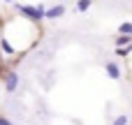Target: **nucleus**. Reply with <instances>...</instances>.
<instances>
[{
	"label": "nucleus",
	"instance_id": "f257e3e1",
	"mask_svg": "<svg viewBox=\"0 0 132 125\" xmlns=\"http://www.w3.org/2000/svg\"><path fill=\"white\" fill-rule=\"evenodd\" d=\"M16 9H19L23 16L32 19V21H42V16L37 14V7H30V5H16Z\"/></svg>",
	"mask_w": 132,
	"mask_h": 125
},
{
	"label": "nucleus",
	"instance_id": "f03ea898",
	"mask_svg": "<svg viewBox=\"0 0 132 125\" xmlns=\"http://www.w3.org/2000/svg\"><path fill=\"white\" fill-rule=\"evenodd\" d=\"M16 86H19V74L16 72H7V77H5V93H14Z\"/></svg>",
	"mask_w": 132,
	"mask_h": 125
},
{
	"label": "nucleus",
	"instance_id": "7ed1b4c3",
	"mask_svg": "<svg viewBox=\"0 0 132 125\" xmlns=\"http://www.w3.org/2000/svg\"><path fill=\"white\" fill-rule=\"evenodd\" d=\"M60 16H65V5H53V7H46L44 19H60Z\"/></svg>",
	"mask_w": 132,
	"mask_h": 125
},
{
	"label": "nucleus",
	"instance_id": "20e7f679",
	"mask_svg": "<svg viewBox=\"0 0 132 125\" xmlns=\"http://www.w3.org/2000/svg\"><path fill=\"white\" fill-rule=\"evenodd\" d=\"M104 72H107L109 79H121V67H118L116 63H107V65H104Z\"/></svg>",
	"mask_w": 132,
	"mask_h": 125
},
{
	"label": "nucleus",
	"instance_id": "39448f33",
	"mask_svg": "<svg viewBox=\"0 0 132 125\" xmlns=\"http://www.w3.org/2000/svg\"><path fill=\"white\" fill-rule=\"evenodd\" d=\"M118 35H128V37H132V23L130 21H125V23L118 26Z\"/></svg>",
	"mask_w": 132,
	"mask_h": 125
},
{
	"label": "nucleus",
	"instance_id": "423d86ee",
	"mask_svg": "<svg viewBox=\"0 0 132 125\" xmlns=\"http://www.w3.org/2000/svg\"><path fill=\"white\" fill-rule=\"evenodd\" d=\"M128 44H132V37H128V35H118V37H116V49L128 46Z\"/></svg>",
	"mask_w": 132,
	"mask_h": 125
},
{
	"label": "nucleus",
	"instance_id": "0eeeda50",
	"mask_svg": "<svg viewBox=\"0 0 132 125\" xmlns=\"http://www.w3.org/2000/svg\"><path fill=\"white\" fill-rule=\"evenodd\" d=\"M93 5V0H77V12H86Z\"/></svg>",
	"mask_w": 132,
	"mask_h": 125
},
{
	"label": "nucleus",
	"instance_id": "6e6552de",
	"mask_svg": "<svg viewBox=\"0 0 132 125\" xmlns=\"http://www.w3.org/2000/svg\"><path fill=\"white\" fill-rule=\"evenodd\" d=\"M128 121H130V118H128V114H121V116H116V118H114V123H111V125H128Z\"/></svg>",
	"mask_w": 132,
	"mask_h": 125
},
{
	"label": "nucleus",
	"instance_id": "1a4fd4ad",
	"mask_svg": "<svg viewBox=\"0 0 132 125\" xmlns=\"http://www.w3.org/2000/svg\"><path fill=\"white\" fill-rule=\"evenodd\" d=\"M128 53H132V44H128V46H121V49H116V56H128Z\"/></svg>",
	"mask_w": 132,
	"mask_h": 125
},
{
	"label": "nucleus",
	"instance_id": "9d476101",
	"mask_svg": "<svg viewBox=\"0 0 132 125\" xmlns=\"http://www.w3.org/2000/svg\"><path fill=\"white\" fill-rule=\"evenodd\" d=\"M2 49H5V51H7V53H14V49H12V46H9V42H7V39H2Z\"/></svg>",
	"mask_w": 132,
	"mask_h": 125
},
{
	"label": "nucleus",
	"instance_id": "9b49d317",
	"mask_svg": "<svg viewBox=\"0 0 132 125\" xmlns=\"http://www.w3.org/2000/svg\"><path fill=\"white\" fill-rule=\"evenodd\" d=\"M0 125H14L9 118H5V116H0Z\"/></svg>",
	"mask_w": 132,
	"mask_h": 125
},
{
	"label": "nucleus",
	"instance_id": "f8f14e48",
	"mask_svg": "<svg viewBox=\"0 0 132 125\" xmlns=\"http://www.w3.org/2000/svg\"><path fill=\"white\" fill-rule=\"evenodd\" d=\"M5 2H14V0H5Z\"/></svg>",
	"mask_w": 132,
	"mask_h": 125
},
{
	"label": "nucleus",
	"instance_id": "ddd939ff",
	"mask_svg": "<svg viewBox=\"0 0 132 125\" xmlns=\"http://www.w3.org/2000/svg\"><path fill=\"white\" fill-rule=\"evenodd\" d=\"M0 74H2V72H0Z\"/></svg>",
	"mask_w": 132,
	"mask_h": 125
}]
</instances>
